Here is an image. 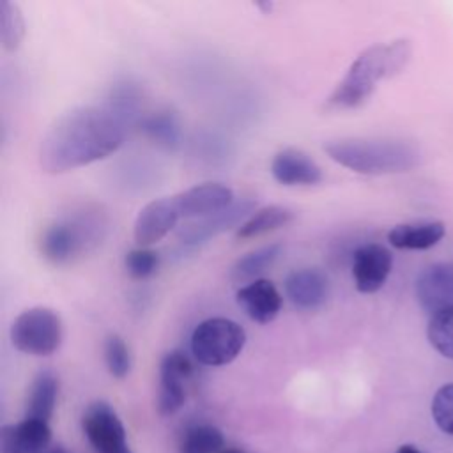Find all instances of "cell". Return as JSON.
<instances>
[{
    "mask_svg": "<svg viewBox=\"0 0 453 453\" xmlns=\"http://www.w3.org/2000/svg\"><path fill=\"white\" fill-rule=\"evenodd\" d=\"M126 138V124L108 106H76L62 113L44 133L39 166L65 173L113 154Z\"/></svg>",
    "mask_w": 453,
    "mask_h": 453,
    "instance_id": "obj_1",
    "label": "cell"
},
{
    "mask_svg": "<svg viewBox=\"0 0 453 453\" xmlns=\"http://www.w3.org/2000/svg\"><path fill=\"white\" fill-rule=\"evenodd\" d=\"M411 57L405 39L373 44L363 50L326 101L327 110L343 111L361 106L375 92L380 80L400 73Z\"/></svg>",
    "mask_w": 453,
    "mask_h": 453,
    "instance_id": "obj_2",
    "label": "cell"
},
{
    "mask_svg": "<svg viewBox=\"0 0 453 453\" xmlns=\"http://www.w3.org/2000/svg\"><path fill=\"white\" fill-rule=\"evenodd\" d=\"M324 152L334 163L363 175L402 173L419 163L416 147L402 140L340 138L324 143Z\"/></svg>",
    "mask_w": 453,
    "mask_h": 453,
    "instance_id": "obj_3",
    "label": "cell"
},
{
    "mask_svg": "<svg viewBox=\"0 0 453 453\" xmlns=\"http://www.w3.org/2000/svg\"><path fill=\"white\" fill-rule=\"evenodd\" d=\"M103 228L104 225L97 214L65 216L44 228L39 241L41 253L51 264H67L92 248L101 239Z\"/></svg>",
    "mask_w": 453,
    "mask_h": 453,
    "instance_id": "obj_4",
    "label": "cell"
},
{
    "mask_svg": "<svg viewBox=\"0 0 453 453\" xmlns=\"http://www.w3.org/2000/svg\"><path fill=\"white\" fill-rule=\"evenodd\" d=\"M9 336L12 347L23 354L51 356L62 343V319L48 306H32L12 320Z\"/></svg>",
    "mask_w": 453,
    "mask_h": 453,
    "instance_id": "obj_5",
    "label": "cell"
},
{
    "mask_svg": "<svg viewBox=\"0 0 453 453\" xmlns=\"http://www.w3.org/2000/svg\"><path fill=\"white\" fill-rule=\"evenodd\" d=\"M246 331L232 319L212 317L200 322L191 334V354L205 366H225L244 349Z\"/></svg>",
    "mask_w": 453,
    "mask_h": 453,
    "instance_id": "obj_6",
    "label": "cell"
},
{
    "mask_svg": "<svg viewBox=\"0 0 453 453\" xmlns=\"http://www.w3.org/2000/svg\"><path fill=\"white\" fill-rule=\"evenodd\" d=\"M81 428L97 453H131L126 441V428L106 402H94L81 418Z\"/></svg>",
    "mask_w": 453,
    "mask_h": 453,
    "instance_id": "obj_7",
    "label": "cell"
},
{
    "mask_svg": "<svg viewBox=\"0 0 453 453\" xmlns=\"http://www.w3.org/2000/svg\"><path fill=\"white\" fill-rule=\"evenodd\" d=\"M255 207H257L255 198H250V196L237 198L228 209L221 212L186 223L184 226H180L177 237L180 242L189 246L205 242L234 226L239 228L255 212Z\"/></svg>",
    "mask_w": 453,
    "mask_h": 453,
    "instance_id": "obj_8",
    "label": "cell"
},
{
    "mask_svg": "<svg viewBox=\"0 0 453 453\" xmlns=\"http://www.w3.org/2000/svg\"><path fill=\"white\" fill-rule=\"evenodd\" d=\"M193 373L191 359L182 350L166 352L159 365L157 411L163 416L175 414L186 402V384Z\"/></svg>",
    "mask_w": 453,
    "mask_h": 453,
    "instance_id": "obj_9",
    "label": "cell"
},
{
    "mask_svg": "<svg viewBox=\"0 0 453 453\" xmlns=\"http://www.w3.org/2000/svg\"><path fill=\"white\" fill-rule=\"evenodd\" d=\"M393 255L379 242H366L356 248L352 255V280L361 294L380 290L391 274Z\"/></svg>",
    "mask_w": 453,
    "mask_h": 453,
    "instance_id": "obj_10",
    "label": "cell"
},
{
    "mask_svg": "<svg viewBox=\"0 0 453 453\" xmlns=\"http://www.w3.org/2000/svg\"><path fill=\"white\" fill-rule=\"evenodd\" d=\"M180 218L200 219L228 209L234 202V191L221 182H203L173 195Z\"/></svg>",
    "mask_w": 453,
    "mask_h": 453,
    "instance_id": "obj_11",
    "label": "cell"
},
{
    "mask_svg": "<svg viewBox=\"0 0 453 453\" xmlns=\"http://www.w3.org/2000/svg\"><path fill=\"white\" fill-rule=\"evenodd\" d=\"M419 306L430 315L453 306V264L437 262L425 267L414 285Z\"/></svg>",
    "mask_w": 453,
    "mask_h": 453,
    "instance_id": "obj_12",
    "label": "cell"
},
{
    "mask_svg": "<svg viewBox=\"0 0 453 453\" xmlns=\"http://www.w3.org/2000/svg\"><path fill=\"white\" fill-rule=\"evenodd\" d=\"M180 216L173 196L156 198L140 209L133 226L134 241L140 246L149 248L150 244L161 241L177 225Z\"/></svg>",
    "mask_w": 453,
    "mask_h": 453,
    "instance_id": "obj_13",
    "label": "cell"
},
{
    "mask_svg": "<svg viewBox=\"0 0 453 453\" xmlns=\"http://www.w3.org/2000/svg\"><path fill=\"white\" fill-rule=\"evenodd\" d=\"M285 296L301 310H319L329 297V278L317 267H301L287 274Z\"/></svg>",
    "mask_w": 453,
    "mask_h": 453,
    "instance_id": "obj_14",
    "label": "cell"
},
{
    "mask_svg": "<svg viewBox=\"0 0 453 453\" xmlns=\"http://www.w3.org/2000/svg\"><path fill=\"white\" fill-rule=\"evenodd\" d=\"M271 175L283 186H313L324 179L319 163L296 147H285L274 154Z\"/></svg>",
    "mask_w": 453,
    "mask_h": 453,
    "instance_id": "obj_15",
    "label": "cell"
},
{
    "mask_svg": "<svg viewBox=\"0 0 453 453\" xmlns=\"http://www.w3.org/2000/svg\"><path fill=\"white\" fill-rule=\"evenodd\" d=\"M241 310L257 324L273 322L283 304V297L271 280L260 278L242 285L235 294Z\"/></svg>",
    "mask_w": 453,
    "mask_h": 453,
    "instance_id": "obj_16",
    "label": "cell"
},
{
    "mask_svg": "<svg viewBox=\"0 0 453 453\" xmlns=\"http://www.w3.org/2000/svg\"><path fill=\"white\" fill-rule=\"evenodd\" d=\"M50 425L39 419L23 418L0 430V453H42L50 449Z\"/></svg>",
    "mask_w": 453,
    "mask_h": 453,
    "instance_id": "obj_17",
    "label": "cell"
},
{
    "mask_svg": "<svg viewBox=\"0 0 453 453\" xmlns=\"http://www.w3.org/2000/svg\"><path fill=\"white\" fill-rule=\"evenodd\" d=\"M446 235L442 221H411L395 225L388 232V241L398 250H430L437 246Z\"/></svg>",
    "mask_w": 453,
    "mask_h": 453,
    "instance_id": "obj_18",
    "label": "cell"
},
{
    "mask_svg": "<svg viewBox=\"0 0 453 453\" xmlns=\"http://www.w3.org/2000/svg\"><path fill=\"white\" fill-rule=\"evenodd\" d=\"M58 398V379L53 372L44 370L37 373L34 379L28 398H27V409H25V418L30 419H39L48 423Z\"/></svg>",
    "mask_w": 453,
    "mask_h": 453,
    "instance_id": "obj_19",
    "label": "cell"
},
{
    "mask_svg": "<svg viewBox=\"0 0 453 453\" xmlns=\"http://www.w3.org/2000/svg\"><path fill=\"white\" fill-rule=\"evenodd\" d=\"M280 253H281V244L273 242L242 255L230 269L232 281L246 285L250 281L260 280V274L274 265Z\"/></svg>",
    "mask_w": 453,
    "mask_h": 453,
    "instance_id": "obj_20",
    "label": "cell"
},
{
    "mask_svg": "<svg viewBox=\"0 0 453 453\" xmlns=\"http://www.w3.org/2000/svg\"><path fill=\"white\" fill-rule=\"evenodd\" d=\"M294 219V211L285 205H265L255 211L235 232L237 239H253L288 225Z\"/></svg>",
    "mask_w": 453,
    "mask_h": 453,
    "instance_id": "obj_21",
    "label": "cell"
},
{
    "mask_svg": "<svg viewBox=\"0 0 453 453\" xmlns=\"http://www.w3.org/2000/svg\"><path fill=\"white\" fill-rule=\"evenodd\" d=\"M142 131L163 147H175L180 140V124L175 113L157 111L140 120Z\"/></svg>",
    "mask_w": 453,
    "mask_h": 453,
    "instance_id": "obj_22",
    "label": "cell"
},
{
    "mask_svg": "<svg viewBox=\"0 0 453 453\" xmlns=\"http://www.w3.org/2000/svg\"><path fill=\"white\" fill-rule=\"evenodd\" d=\"M225 444L223 434L212 425L188 428L180 441V453H219Z\"/></svg>",
    "mask_w": 453,
    "mask_h": 453,
    "instance_id": "obj_23",
    "label": "cell"
},
{
    "mask_svg": "<svg viewBox=\"0 0 453 453\" xmlns=\"http://www.w3.org/2000/svg\"><path fill=\"white\" fill-rule=\"evenodd\" d=\"M426 338L441 356L453 359V306L430 315Z\"/></svg>",
    "mask_w": 453,
    "mask_h": 453,
    "instance_id": "obj_24",
    "label": "cell"
},
{
    "mask_svg": "<svg viewBox=\"0 0 453 453\" xmlns=\"http://www.w3.org/2000/svg\"><path fill=\"white\" fill-rule=\"evenodd\" d=\"M25 37V19L18 4L0 0V41L7 51L19 48Z\"/></svg>",
    "mask_w": 453,
    "mask_h": 453,
    "instance_id": "obj_25",
    "label": "cell"
},
{
    "mask_svg": "<svg viewBox=\"0 0 453 453\" xmlns=\"http://www.w3.org/2000/svg\"><path fill=\"white\" fill-rule=\"evenodd\" d=\"M104 363L111 377L124 379L131 372V352L127 343L119 334H108L104 340Z\"/></svg>",
    "mask_w": 453,
    "mask_h": 453,
    "instance_id": "obj_26",
    "label": "cell"
},
{
    "mask_svg": "<svg viewBox=\"0 0 453 453\" xmlns=\"http://www.w3.org/2000/svg\"><path fill=\"white\" fill-rule=\"evenodd\" d=\"M124 265H126V271L131 278L147 280L157 271L159 255H157V251H154L150 248L140 246V248H134V250L126 253Z\"/></svg>",
    "mask_w": 453,
    "mask_h": 453,
    "instance_id": "obj_27",
    "label": "cell"
},
{
    "mask_svg": "<svg viewBox=\"0 0 453 453\" xmlns=\"http://www.w3.org/2000/svg\"><path fill=\"white\" fill-rule=\"evenodd\" d=\"M430 412L437 428L448 435H453V382H448L435 391Z\"/></svg>",
    "mask_w": 453,
    "mask_h": 453,
    "instance_id": "obj_28",
    "label": "cell"
},
{
    "mask_svg": "<svg viewBox=\"0 0 453 453\" xmlns=\"http://www.w3.org/2000/svg\"><path fill=\"white\" fill-rule=\"evenodd\" d=\"M395 453H423V451H419L416 446H412V444H403V446H400Z\"/></svg>",
    "mask_w": 453,
    "mask_h": 453,
    "instance_id": "obj_29",
    "label": "cell"
},
{
    "mask_svg": "<svg viewBox=\"0 0 453 453\" xmlns=\"http://www.w3.org/2000/svg\"><path fill=\"white\" fill-rule=\"evenodd\" d=\"M42 453H65V451L62 448H50V449H46Z\"/></svg>",
    "mask_w": 453,
    "mask_h": 453,
    "instance_id": "obj_30",
    "label": "cell"
},
{
    "mask_svg": "<svg viewBox=\"0 0 453 453\" xmlns=\"http://www.w3.org/2000/svg\"><path fill=\"white\" fill-rule=\"evenodd\" d=\"M221 453H244V451H241V449H225Z\"/></svg>",
    "mask_w": 453,
    "mask_h": 453,
    "instance_id": "obj_31",
    "label": "cell"
}]
</instances>
